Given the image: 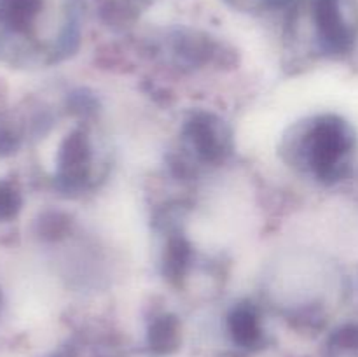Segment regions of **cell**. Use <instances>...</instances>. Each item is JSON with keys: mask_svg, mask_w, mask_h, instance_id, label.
Wrapping results in <instances>:
<instances>
[{"mask_svg": "<svg viewBox=\"0 0 358 357\" xmlns=\"http://www.w3.org/2000/svg\"><path fill=\"white\" fill-rule=\"evenodd\" d=\"M238 2H250L252 6H280L282 2H285V0H238Z\"/></svg>", "mask_w": 358, "mask_h": 357, "instance_id": "3957f363", "label": "cell"}, {"mask_svg": "<svg viewBox=\"0 0 358 357\" xmlns=\"http://www.w3.org/2000/svg\"><path fill=\"white\" fill-rule=\"evenodd\" d=\"M355 136L345 121L325 119L315 128L311 142V160L318 174L336 175L352 153Z\"/></svg>", "mask_w": 358, "mask_h": 357, "instance_id": "7a4b0ae2", "label": "cell"}, {"mask_svg": "<svg viewBox=\"0 0 358 357\" xmlns=\"http://www.w3.org/2000/svg\"><path fill=\"white\" fill-rule=\"evenodd\" d=\"M318 35L332 49H348L358 34L357 0H313Z\"/></svg>", "mask_w": 358, "mask_h": 357, "instance_id": "6da1fadb", "label": "cell"}]
</instances>
